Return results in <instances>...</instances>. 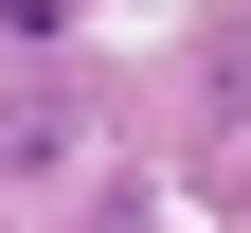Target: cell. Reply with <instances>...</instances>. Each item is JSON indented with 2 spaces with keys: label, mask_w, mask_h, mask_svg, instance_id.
Wrapping results in <instances>:
<instances>
[{
  "label": "cell",
  "mask_w": 251,
  "mask_h": 233,
  "mask_svg": "<svg viewBox=\"0 0 251 233\" xmlns=\"http://www.w3.org/2000/svg\"><path fill=\"white\" fill-rule=\"evenodd\" d=\"M72 161V90H0V180H54Z\"/></svg>",
  "instance_id": "1"
}]
</instances>
